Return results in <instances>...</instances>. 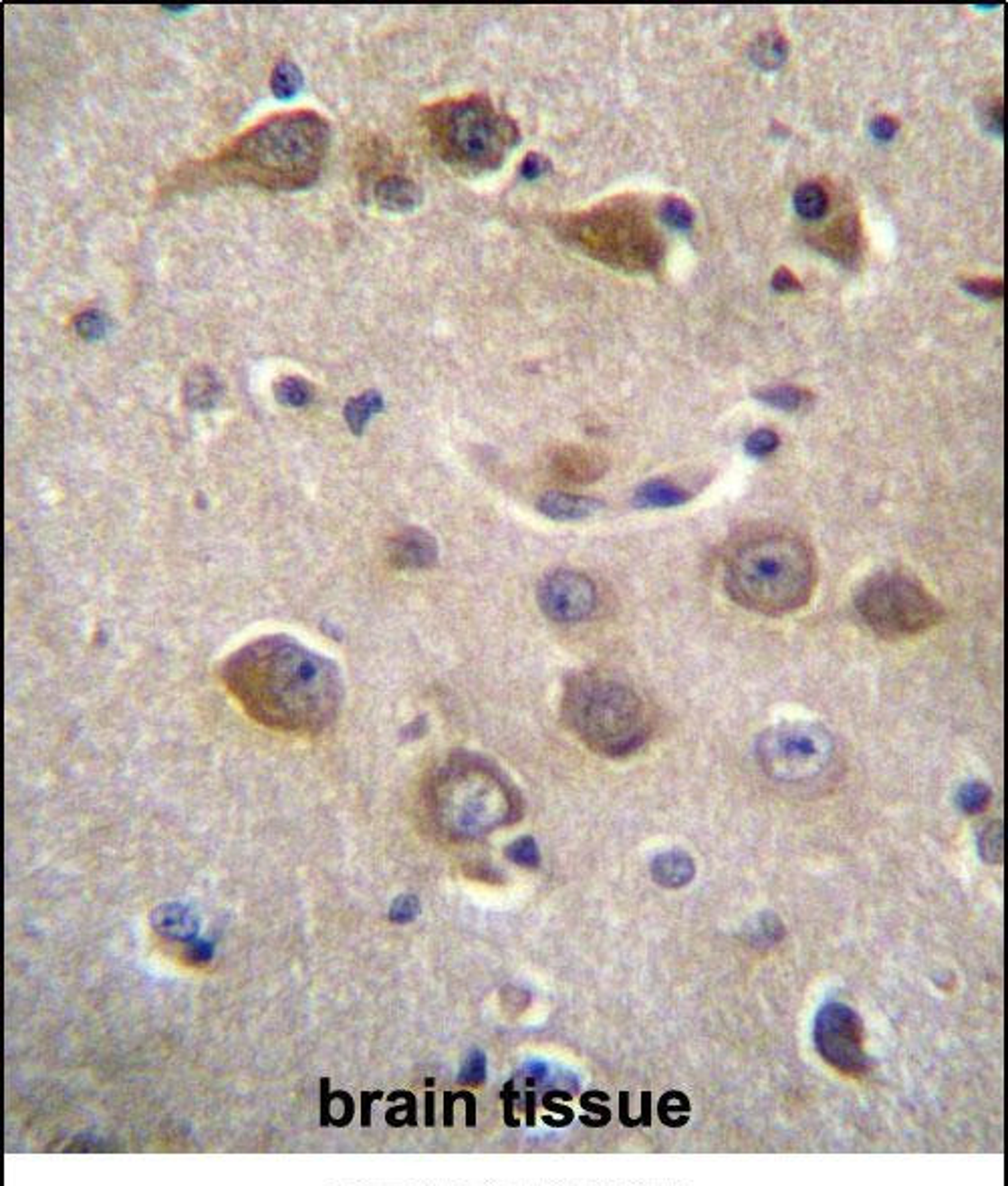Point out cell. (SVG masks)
Instances as JSON below:
<instances>
[{
  "label": "cell",
  "mask_w": 1008,
  "mask_h": 1186,
  "mask_svg": "<svg viewBox=\"0 0 1008 1186\" xmlns=\"http://www.w3.org/2000/svg\"><path fill=\"white\" fill-rule=\"evenodd\" d=\"M978 850L982 860L998 866L1003 862V827L1001 824L988 826L978 837Z\"/></svg>",
  "instance_id": "28"
},
{
  "label": "cell",
  "mask_w": 1008,
  "mask_h": 1186,
  "mask_svg": "<svg viewBox=\"0 0 1008 1186\" xmlns=\"http://www.w3.org/2000/svg\"><path fill=\"white\" fill-rule=\"evenodd\" d=\"M773 287L776 291H795V289H801V283L797 281V277H795L789 269L781 267V269H776V273L773 275Z\"/></svg>",
  "instance_id": "40"
},
{
  "label": "cell",
  "mask_w": 1008,
  "mask_h": 1186,
  "mask_svg": "<svg viewBox=\"0 0 1008 1186\" xmlns=\"http://www.w3.org/2000/svg\"><path fill=\"white\" fill-rule=\"evenodd\" d=\"M376 200L381 208L386 210H394V212H405L416 208L422 202V192L416 184L408 178L402 176H389L384 178V180L377 182L376 186Z\"/></svg>",
  "instance_id": "17"
},
{
  "label": "cell",
  "mask_w": 1008,
  "mask_h": 1186,
  "mask_svg": "<svg viewBox=\"0 0 1008 1186\" xmlns=\"http://www.w3.org/2000/svg\"><path fill=\"white\" fill-rule=\"evenodd\" d=\"M750 57L762 69H776L786 59V41L778 32H767L752 45Z\"/></svg>",
  "instance_id": "21"
},
{
  "label": "cell",
  "mask_w": 1008,
  "mask_h": 1186,
  "mask_svg": "<svg viewBox=\"0 0 1008 1186\" xmlns=\"http://www.w3.org/2000/svg\"><path fill=\"white\" fill-rule=\"evenodd\" d=\"M662 220L676 231H688L694 223V214L684 200L667 198L662 205Z\"/></svg>",
  "instance_id": "29"
},
{
  "label": "cell",
  "mask_w": 1008,
  "mask_h": 1186,
  "mask_svg": "<svg viewBox=\"0 0 1008 1186\" xmlns=\"http://www.w3.org/2000/svg\"><path fill=\"white\" fill-rule=\"evenodd\" d=\"M757 925L758 926L752 930V935L762 936V944H773L776 940H781L785 935L783 922L773 917V914H760Z\"/></svg>",
  "instance_id": "35"
},
{
  "label": "cell",
  "mask_w": 1008,
  "mask_h": 1186,
  "mask_svg": "<svg viewBox=\"0 0 1008 1186\" xmlns=\"http://www.w3.org/2000/svg\"><path fill=\"white\" fill-rule=\"evenodd\" d=\"M275 394L278 397V402L299 408V406H304V404L311 402L313 388H311L309 381L303 379V378H283L277 384Z\"/></svg>",
  "instance_id": "26"
},
{
  "label": "cell",
  "mask_w": 1008,
  "mask_h": 1186,
  "mask_svg": "<svg viewBox=\"0 0 1008 1186\" xmlns=\"http://www.w3.org/2000/svg\"><path fill=\"white\" fill-rule=\"evenodd\" d=\"M831 739L815 725H781L767 731L758 741V757L768 775L781 781L811 779L827 765Z\"/></svg>",
  "instance_id": "9"
},
{
  "label": "cell",
  "mask_w": 1008,
  "mask_h": 1186,
  "mask_svg": "<svg viewBox=\"0 0 1008 1186\" xmlns=\"http://www.w3.org/2000/svg\"><path fill=\"white\" fill-rule=\"evenodd\" d=\"M381 408H384V400H381L377 392H366L359 397H351L345 406V420L353 430V434H361L369 418L381 412Z\"/></svg>",
  "instance_id": "20"
},
{
  "label": "cell",
  "mask_w": 1008,
  "mask_h": 1186,
  "mask_svg": "<svg viewBox=\"0 0 1008 1186\" xmlns=\"http://www.w3.org/2000/svg\"><path fill=\"white\" fill-rule=\"evenodd\" d=\"M757 397L760 402L775 406L778 410H799L809 400V394L793 386H775L758 389Z\"/></svg>",
  "instance_id": "23"
},
{
  "label": "cell",
  "mask_w": 1008,
  "mask_h": 1186,
  "mask_svg": "<svg viewBox=\"0 0 1008 1186\" xmlns=\"http://www.w3.org/2000/svg\"><path fill=\"white\" fill-rule=\"evenodd\" d=\"M539 511L549 519L555 521H579L597 513L601 506L597 498L569 495V493H547L539 498Z\"/></svg>",
  "instance_id": "15"
},
{
  "label": "cell",
  "mask_w": 1008,
  "mask_h": 1186,
  "mask_svg": "<svg viewBox=\"0 0 1008 1186\" xmlns=\"http://www.w3.org/2000/svg\"><path fill=\"white\" fill-rule=\"evenodd\" d=\"M389 557H392V563L402 570H426V567L434 565L438 557L436 541L430 533L422 529H405L392 541Z\"/></svg>",
  "instance_id": "12"
},
{
  "label": "cell",
  "mask_w": 1008,
  "mask_h": 1186,
  "mask_svg": "<svg viewBox=\"0 0 1008 1186\" xmlns=\"http://www.w3.org/2000/svg\"><path fill=\"white\" fill-rule=\"evenodd\" d=\"M214 954V946H212L208 940H192L186 948V959H188L192 964H200V962H208Z\"/></svg>",
  "instance_id": "37"
},
{
  "label": "cell",
  "mask_w": 1008,
  "mask_h": 1186,
  "mask_svg": "<svg viewBox=\"0 0 1008 1186\" xmlns=\"http://www.w3.org/2000/svg\"><path fill=\"white\" fill-rule=\"evenodd\" d=\"M222 680L254 720L289 733L321 731L343 700L339 668L289 635H265L236 650Z\"/></svg>",
  "instance_id": "1"
},
{
  "label": "cell",
  "mask_w": 1008,
  "mask_h": 1186,
  "mask_svg": "<svg viewBox=\"0 0 1008 1186\" xmlns=\"http://www.w3.org/2000/svg\"><path fill=\"white\" fill-rule=\"evenodd\" d=\"M151 926L166 938L192 940L200 928V920L188 906L169 902L162 904L151 914Z\"/></svg>",
  "instance_id": "13"
},
{
  "label": "cell",
  "mask_w": 1008,
  "mask_h": 1186,
  "mask_svg": "<svg viewBox=\"0 0 1008 1186\" xmlns=\"http://www.w3.org/2000/svg\"><path fill=\"white\" fill-rule=\"evenodd\" d=\"M418 914H420V902L413 894L397 896L392 904V908H389V918L394 922H400V925L416 920Z\"/></svg>",
  "instance_id": "34"
},
{
  "label": "cell",
  "mask_w": 1008,
  "mask_h": 1186,
  "mask_svg": "<svg viewBox=\"0 0 1008 1186\" xmlns=\"http://www.w3.org/2000/svg\"><path fill=\"white\" fill-rule=\"evenodd\" d=\"M793 202H795V208H797V212L803 218L817 220L827 212V194L815 182L799 186V188L795 190Z\"/></svg>",
  "instance_id": "22"
},
{
  "label": "cell",
  "mask_w": 1008,
  "mask_h": 1186,
  "mask_svg": "<svg viewBox=\"0 0 1008 1186\" xmlns=\"http://www.w3.org/2000/svg\"><path fill=\"white\" fill-rule=\"evenodd\" d=\"M431 1099H434V1096L428 1094V1126H431V1122H434L431 1120Z\"/></svg>",
  "instance_id": "42"
},
{
  "label": "cell",
  "mask_w": 1008,
  "mask_h": 1186,
  "mask_svg": "<svg viewBox=\"0 0 1008 1186\" xmlns=\"http://www.w3.org/2000/svg\"><path fill=\"white\" fill-rule=\"evenodd\" d=\"M426 130L444 162L466 174L496 169L519 141V130L511 117L482 96L430 107Z\"/></svg>",
  "instance_id": "5"
},
{
  "label": "cell",
  "mask_w": 1008,
  "mask_h": 1186,
  "mask_svg": "<svg viewBox=\"0 0 1008 1186\" xmlns=\"http://www.w3.org/2000/svg\"><path fill=\"white\" fill-rule=\"evenodd\" d=\"M813 1039L819 1055L837 1072L859 1078L869 1070V1057L863 1047V1023L849 1005L827 1003L821 1007Z\"/></svg>",
  "instance_id": "10"
},
{
  "label": "cell",
  "mask_w": 1008,
  "mask_h": 1186,
  "mask_svg": "<svg viewBox=\"0 0 1008 1186\" xmlns=\"http://www.w3.org/2000/svg\"><path fill=\"white\" fill-rule=\"evenodd\" d=\"M75 329L85 339H99L107 333L109 319L101 311H85L75 319Z\"/></svg>",
  "instance_id": "31"
},
{
  "label": "cell",
  "mask_w": 1008,
  "mask_h": 1186,
  "mask_svg": "<svg viewBox=\"0 0 1008 1186\" xmlns=\"http://www.w3.org/2000/svg\"><path fill=\"white\" fill-rule=\"evenodd\" d=\"M438 809L452 826L468 834L503 824L511 809L508 787L495 771L478 762H460L446 769L436 785Z\"/></svg>",
  "instance_id": "7"
},
{
  "label": "cell",
  "mask_w": 1008,
  "mask_h": 1186,
  "mask_svg": "<svg viewBox=\"0 0 1008 1186\" xmlns=\"http://www.w3.org/2000/svg\"><path fill=\"white\" fill-rule=\"evenodd\" d=\"M329 127L317 114L277 115L236 140L216 166L228 180L270 190H299L315 182L327 154Z\"/></svg>",
  "instance_id": "2"
},
{
  "label": "cell",
  "mask_w": 1008,
  "mask_h": 1186,
  "mask_svg": "<svg viewBox=\"0 0 1008 1186\" xmlns=\"http://www.w3.org/2000/svg\"><path fill=\"white\" fill-rule=\"evenodd\" d=\"M817 561L809 545L783 531L757 533L734 545L724 561L728 596L767 616L797 612L813 596Z\"/></svg>",
  "instance_id": "3"
},
{
  "label": "cell",
  "mask_w": 1008,
  "mask_h": 1186,
  "mask_svg": "<svg viewBox=\"0 0 1008 1186\" xmlns=\"http://www.w3.org/2000/svg\"><path fill=\"white\" fill-rule=\"evenodd\" d=\"M270 87H273V93L278 99H289L296 96L303 87V73L299 71V67L291 61L278 63L273 71Z\"/></svg>",
  "instance_id": "25"
},
{
  "label": "cell",
  "mask_w": 1008,
  "mask_h": 1186,
  "mask_svg": "<svg viewBox=\"0 0 1008 1186\" xmlns=\"http://www.w3.org/2000/svg\"><path fill=\"white\" fill-rule=\"evenodd\" d=\"M597 591L593 581L579 571L557 570L549 573L539 586L540 609L550 620L561 624L581 622L593 612Z\"/></svg>",
  "instance_id": "11"
},
{
  "label": "cell",
  "mask_w": 1008,
  "mask_h": 1186,
  "mask_svg": "<svg viewBox=\"0 0 1008 1186\" xmlns=\"http://www.w3.org/2000/svg\"><path fill=\"white\" fill-rule=\"evenodd\" d=\"M379 1098H381L379 1091H376V1094H371V1096H368V1094L363 1096V1126H369V1108H371V1099H379Z\"/></svg>",
  "instance_id": "41"
},
{
  "label": "cell",
  "mask_w": 1008,
  "mask_h": 1186,
  "mask_svg": "<svg viewBox=\"0 0 1008 1186\" xmlns=\"http://www.w3.org/2000/svg\"><path fill=\"white\" fill-rule=\"evenodd\" d=\"M184 394H186V402H188L192 408L206 410L210 406L216 404L220 396V384L210 369L200 368L186 379Z\"/></svg>",
  "instance_id": "19"
},
{
  "label": "cell",
  "mask_w": 1008,
  "mask_h": 1186,
  "mask_svg": "<svg viewBox=\"0 0 1008 1186\" xmlns=\"http://www.w3.org/2000/svg\"><path fill=\"white\" fill-rule=\"evenodd\" d=\"M506 858L514 863H519V866L537 868L540 862L537 842L532 840L531 835L521 837V840H516L506 847Z\"/></svg>",
  "instance_id": "30"
},
{
  "label": "cell",
  "mask_w": 1008,
  "mask_h": 1186,
  "mask_svg": "<svg viewBox=\"0 0 1008 1186\" xmlns=\"http://www.w3.org/2000/svg\"><path fill=\"white\" fill-rule=\"evenodd\" d=\"M486 1078V1057L478 1049L468 1054L460 1070V1081L466 1086H480Z\"/></svg>",
  "instance_id": "32"
},
{
  "label": "cell",
  "mask_w": 1008,
  "mask_h": 1186,
  "mask_svg": "<svg viewBox=\"0 0 1008 1186\" xmlns=\"http://www.w3.org/2000/svg\"><path fill=\"white\" fill-rule=\"evenodd\" d=\"M776 446H778V436L773 430L767 428L752 432V434L747 438V442H744L747 452L750 456H755V459H762V456L775 452Z\"/></svg>",
  "instance_id": "33"
},
{
  "label": "cell",
  "mask_w": 1008,
  "mask_h": 1186,
  "mask_svg": "<svg viewBox=\"0 0 1008 1186\" xmlns=\"http://www.w3.org/2000/svg\"><path fill=\"white\" fill-rule=\"evenodd\" d=\"M688 493H684L680 487L672 485V482L656 479V480H648L646 485H641L635 493V506L641 508H667V506H677L688 501Z\"/></svg>",
  "instance_id": "18"
},
{
  "label": "cell",
  "mask_w": 1008,
  "mask_h": 1186,
  "mask_svg": "<svg viewBox=\"0 0 1008 1186\" xmlns=\"http://www.w3.org/2000/svg\"><path fill=\"white\" fill-rule=\"evenodd\" d=\"M651 878L664 888H682L696 876V863L682 850L658 853L649 866Z\"/></svg>",
  "instance_id": "16"
},
{
  "label": "cell",
  "mask_w": 1008,
  "mask_h": 1186,
  "mask_svg": "<svg viewBox=\"0 0 1008 1186\" xmlns=\"http://www.w3.org/2000/svg\"><path fill=\"white\" fill-rule=\"evenodd\" d=\"M563 716L589 749L607 757L628 755L649 734L648 708L638 694L630 686L595 674L575 676L569 682Z\"/></svg>",
  "instance_id": "4"
},
{
  "label": "cell",
  "mask_w": 1008,
  "mask_h": 1186,
  "mask_svg": "<svg viewBox=\"0 0 1008 1186\" xmlns=\"http://www.w3.org/2000/svg\"><path fill=\"white\" fill-rule=\"evenodd\" d=\"M855 607L871 630L884 638H910L942 620V606L916 579L902 573H879L855 596Z\"/></svg>",
  "instance_id": "6"
},
{
  "label": "cell",
  "mask_w": 1008,
  "mask_h": 1186,
  "mask_svg": "<svg viewBox=\"0 0 1008 1186\" xmlns=\"http://www.w3.org/2000/svg\"><path fill=\"white\" fill-rule=\"evenodd\" d=\"M690 1112V1104L688 1098L677 1094V1091H670V1094L664 1096L662 1101H659V1118L662 1122L667 1126H682L688 1122V1114Z\"/></svg>",
  "instance_id": "27"
},
{
  "label": "cell",
  "mask_w": 1008,
  "mask_h": 1186,
  "mask_svg": "<svg viewBox=\"0 0 1008 1186\" xmlns=\"http://www.w3.org/2000/svg\"><path fill=\"white\" fill-rule=\"evenodd\" d=\"M990 799H993V791H990V787L982 781L964 783L958 789V795H956L958 807L964 813H968V816H976V813L986 811Z\"/></svg>",
  "instance_id": "24"
},
{
  "label": "cell",
  "mask_w": 1008,
  "mask_h": 1186,
  "mask_svg": "<svg viewBox=\"0 0 1008 1186\" xmlns=\"http://www.w3.org/2000/svg\"><path fill=\"white\" fill-rule=\"evenodd\" d=\"M964 289L982 296V299H998L1004 293V285L1003 281H993V278H974V281L964 283Z\"/></svg>",
  "instance_id": "36"
},
{
  "label": "cell",
  "mask_w": 1008,
  "mask_h": 1186,
  "mask_svg": "<svg viewBox=\"0 0 1008 1186\" xmlns=\"http://www.w3.org/2000/svg\"><path fill=\"white\" fill-rule=\"evenodd\" d=\"M897 127H900V125H897V122L894 120V117L879 115V117H876L874 122H871V133H874V138H877L879 141H887V140L894 138Z\"/></svg>",
  "instance_id": "38"
},
{
  "label": "cell",
  "mask_w": 1008,
  "mask_h": 1186,
  "mask_svg": "<svg viewBox=\"0 0 1008 1186\" xmlns=\"http://www.w3.org/2000/svg\"><path fill=\"white\" fill-rule=\"evenodd\" d=\"M569 236L595 257L615 265H651L658 259L656 236L646 223L628 210H601L571 220Z\"/></svg>",
  "instance_id": "8"
},
{
  "label": "cell",
  "mask_w": 1008,
  "mask_h": 1186,
  "mask_svg": "<svg viewBox=\"0 0 1008 1186\" xmlns=\"http://www.w3.org/2000/svg\"><path fill=\"white\" fill-rule=\"evenodd\" d=\"M557 477L567 482H591L604 472V459L583 448L571 446L558 452L553 459Z\"/></svg>",
  "instance_id": "14"
},
{
  "label": "cell",
  "mask_w": 1008,
  "mask_h": 1186,
  "mask_svg": "<svg viewBox=\"0 0 1008 1186\" xmlns=\"http://www.w3.org/2000/svg\"><path fill=\"white\" fill-rule=\"evenodd\" d=\"M545 169H549V162L543 156H539V154H529L527 158H524V162L521 166V172H522L524 178H527V180L539 178L540 174L545 172Z\"/></svg>",
  "instance_id": "39"
}]
</instances>
